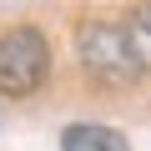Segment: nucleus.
<instances>
[{
	"label": "nucleus",
	"instance_id": "nucleus-1",
	"mask_svg": "<svg viewBox=\"0 0 151 151\" xmlns=\"http://www.w3.org/2000/svg\"><path fill=\"white\" fill-rule=\"evenodd\" d=\"M76 55H81V70L91 81H101L111 91H126L141 81V60H136L121 20H106V15L81 20L76 25Z\"/></svg>",
	"mask_w": 151,
	"mask_h": 151
},
{
	"label": "nucleus",
	"instance_id": "nucleus-2",
	"mask_svg": "<svg viewBox=\"0 0 151 151\" xmlns=\"http://www.w3.org/2000/svg\"><path fill=\"white\" fill-rule=\"evenodd\" d=\"M50 76V45L35 25H15L0 35V96L25 101L45 86Z\"/></svg>",
	"mask_w": 151,
	"mask_h": 151
},
{
	"label": "nucleus",
	"instance_id": "nucleus-3",
	"mask_svg": "<svg viewBox=\"0 0 151 151\" xmlns=\"http://www.w3.org/2000/svg\"><path fill=\"white\" fill-rule=\"evenodd\" d=\"M60 151H131V141L116 131V126H101V121H76L60 131Z\"/></svg>",
	"mask_w": 151,
	"mask_h": 151
},
{
	"label": "nucleus",
	"instance_id": "nucleus-4",
	"mask_svg": "<svg viewBox=\"0 0 151 151\" xmlns=\"http://www.w3.org/2000/svg\"><path fill=\"white\" fill-rule=\"evenodd\" d=\"M126 25V40L141 60V70H151V0H141V5H131V15L121 20Z\"/></svg>",
	"mask_w": 151,
	"mask_h": 151
}]
</instances>
